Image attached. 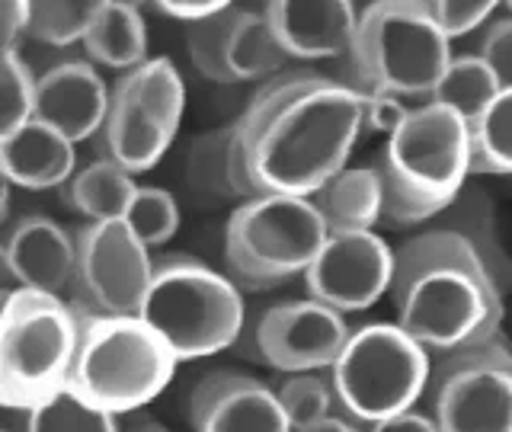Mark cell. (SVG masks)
I'll return each instance as SVG.
<instances>
[{
    "label": "cell",
    "instance_id": "1",
    "mask_svg": "<svg viewBox=\"0 0 512 432\" xmlns=\"http://www.w3.org/2000/svg\"><path fill=\"white\" fill-rule=\"evenodd\" d=\"M362 135V96L346 80L288 68L231 125V183L244 199H311Z\"/></svg>",
    "mask_w": 512,
    "mask_h": 432
},
{
    "label": "cell",
    "instance_id": "2",
    "mask_svg": "<svg viewBox=\"0 0 512 432\" xmlns=\"http://www.w3.org/2000/svg\"><path fill=\"white\" fill-rule=\"evenodd\" d=\"M388 295L397 327L429 356L500 333L503 295L487 260L455 228H429L394 250Z\"/></svg>",
    "mask_w": 512,
    "mask_h": 432
},
{
    "label": "cell",
    "instance_id": "3",
    "mask_svg": "<svg viewBox=\"0 0 512 432\" xmlns=\"http://www.w3.org/2000/svg\"><path fill=\"white\" fill-rule=\"evenodd\" d=\"M381 221L413 228L442 215L471 176V125L436 103L410 106L375 160Z\"/></svg>",
    "mask_w": 512,
    "mask_h": 432
},
{
    "label": "cell",
    "instance_id": "4",
    "mask_svg": "<svg viewBox=\"0 0 512 432\" xmlns=\"http://www.w3.org/2000/svg\"><path fill=\"white\" fill-rule=\"evenodd\" d=\"M77 314L68 391L112 416L132 413L167 388L176 359L141 317Z\"/></svg>",
    "mask_w": 512,
    "mask_h": 432
},
{
    "label": "cell",
    "instance_id": "5",
    "mask_svg": "<svg viewBox=\"0 0 512 432\" xmlns=\"http://www.w3.org/2000/svg\"><path fill=\"white\" fill-rule=\"evenodd\" d=\"M138 317L148 324L176 362H192L237 343L244 330L240 288L192 256H170L154 266Z\"/></svg>",
    "mask_w": 512,
    "mask_h": 432
},
{
    "label": "cell",
    "instance_id": "6",
    "mask_svg": "<svg viewBox=\"0 0 512 432\" xmlns=\"http://www.w3.org/2000/svg\"><path fill=\"white\" fill-rule=\"evenodd\" d=\"M77 314L64 298L13 288L0 295V407L32 410L68 388Z\"/></svg>",
    "mask_w": 512,
    "mask_h": 432
},
{
    "label": "cell",
    "instance_id": "7",
    "mask_svg": "<svg viewBox=\"0 0 512 432\" xmlns=\"http://www.w3.org/2000/svg\"><path fill=\"white\" fill-rule=\"evenodd\" d=\"M352 90H388L404 100H429L452 61V48L432 26L420 0H388L359 13L352 42Z\"/></svg>",
    "mask_w": 512,
    "mask_h": 432
},
{
    "label": "cell",
    "instance_id": "8",
    "mask_svg": "<svg viewBox=\"0 0 512 432\" xmlns=\"http://www.w3.org/2000/svg\"><path fill=\"white\" fill-rule=\"evenodd\" d=\"M327 372L336 413L368 429L416 407V400L426 394L429 352L397 324H365L349 330Z\"/></svg>",
    "mask_w": 512,
    "mask_h": 432
},
{
    "label": "cell",
    "instance_id": "9",
    "mask_svg": "<svg viewBox=\"0 0 512 432\" xmlns=\"http://www.w3.org/2000/svg\"><path fill=\"white\" fill-rule=\"evenodd\" d=\"M327 228L311 199L256 196L231 215L224 228L228 279L247 288H269L292 276H304Z\"/></svg>",
    "mask_w": 512,
    "mask_h": 432
},
{
    "label": "cell",
    "instance_id": "10",
    "mask_svg": "<svg viewBox=\"0 0 512 432\" xmlns=\"http://www.w3.org/2000/svg\"><path fill=\"white\" fill-rule=\"evenodd\" d=\"M186 109V87L170 58H148L125 71L109 90V109L96 132L106 160L128 173L151 170L176 138Z\"/></svg>",
    "mask_w": 512,
    "mask_h": 432
},
{
    "label": "cell",
    "instance_id": "11",
    "mask_svg": "<svg viewBox=\"0 0 512 432\" xmlns=\"http://www.w3.org/2000/svg\"><path fill=\"white\" fill-rule=\"evenodd\" d=\"M426 400L439 432H512V349L496 333L429 356Z\"/></svg>",
    "mask_w": 512,
    "mask_h": 432
},
{
    "label": "cell",
    "instance_id": "12",
    "mask_svg": "<svg viewBox=\"0 0 512 432\" xmlns=\"http://www.w3.org/2000/svg\"><path fill=\"white\" fill-rule=\"evenodd\" d=\"M74 304L80 314L138 317L148 292L154 263L141 240L125 221H90L77 234Z\"/></svg>",
    "mask_w": 512,
    "mask_h": 432
},
{
    "label": "cell",
    "instance_id": "13",
    "mask_svg": "<svg viewBox=\"0 0 512 432\" xmlns=\"http://www.w3.org/2000/svg\"><path fill=\"white\" fill-rule=\"evenodd\" d=\"M349 336L343 314L314 298L272 304L253 324V359L285 375L327 372Z\"/></svg>",
    "mask_w": 512,
    "mask_h": 432
},
{
    "label": "cell",
    "instance_id": "14",
    "mask_svg": "<svg viewBox=\"0 0 512 432\" xmlns=\"http://www.w3.org/2000/svg\"><path fill=\"white\" fill-rule=\"evenodd\" d=\"M394 250L375 231L327 234L311 266L304 269L308 298L327 304L336 314H356L391 288Z\"/></svg>",
    "mask_w": 512,
    "mask_h": 432
},
{
    "label": "cell",
    "instance_id": "15",
    "mask_svg": "<svg viewBox=\"0 0 512 432\" xmlns=\"http://www.w3.org/2000/svg\"><path fill=\"white\" fill-rule=\"evenodd\" d=\"M189 420L196 432H292L276 391L234 372H215L196 384Z\"/></svg>",
    "mask_w": 512,
    "mask_h": 432
},
{
    "label": "cell",
    "instance_id": "16",
    "mask_svg": "<svg viewBox=\"0 0 512 432\" xmlns=\"http://www.w3.org/2000/svg\"><path fill=\"white\" fill-rule=\"evenodd\" d=\"M106 109L109 87L87 61H61L32 84V119L55 128L71 144L100 132Z\"/></svg>",
    "mask_w": 512,
    "mask_h": 432
},
{
    "label": "cell",
    "instance_id": "17",
    "mask_svg": "<svg viewBox=\"0 0 512 432\" xmlns=\"http://www.w3.org/2000/svg\"><path fill=\"white\" fill-rule=\"evenodd\" d=\"M263 13L292 61L343 58L356 42L359 10L346 0H276Z\"/></svg>",
    "mask_w": 512,
    "mask_h": 432
},
{
    "label": "cell",
    "instance_id": "18",
    "mask_svg": "<svg viewBox=\"0 0 512 432\" xmlns=\"http://www.w3.org/2000/svg\"><path fill=\"white\" fill-rule=\"evenodd\" d=\"M7 260L16 288L61 298L74 282L77 244L74 237L45 215H26L7 237Z\"/></svg>",
    "mask_w": 512,
    "mask_h": 432
},
{
    "label": "cell",
    "instance_id": "19",
    "mask_svg": "<svg viewBox=\"0 0 512 432\" xmlns=\"http://www.w3.org/2000/svg\"><path fill=\"white\" fill-rule=\"evenodd\" d=\"M77 151L74 144L36 119L23 122L16 132L0 141V170L10 186L52 189L64 186L74 176Z\"/></svg>",
    "mask_w": 512,
    "mask_h": 432
},
{
    "label": "cell",
    "instance_id": "20",
    "mask_svg": "<svg viewBox=\"0 0 512 432\" xmlns=\"http://www.w3.org/2000/svg\"><path fill=\"white\" fill-rule=\"evenodd\" d=\"M311 205L327 234L375 231L381 224V186L375 167H343L314 192Z\"/></svg>",
    "mask_w": 512,
    "mask_h": 432
},
{
    "label": "cell",
    "instance_id": "21",
    "mask_svg": "<svg viewBox=\"0 0 512 432\" xmlns=\"http://www.w3.org/2000/svg\"><path fill=\"white\" fill-rule=\"evenodd\" d=\"M84 48L93 61L106 68L132 71L148 58V32H144L141 10L122 0H100L93 13V23L84 36Z\"/></svg>",
    "mask_w": 512,
    "mask_h": 432
},
{
    "label": "cell",
    "instance_id": "22",
    "mask_svg": "<svg viewBox=\"0 0 512 432\" xmlns=\"http://www.w3.org/2000/svg\"><path fill=\"white\" fill-rule=\"evenodd\" d=\"M288 58L272 32L263 7L234 13L228 32V71L231 80H272L288 71Z\"/></svg>",
    "mask_w": 512,
    "mask_h": 432
},
{
    "label": "cell",
    "instance_id": "23",
    "mask_svg": "<svg viewBox=\"0 0 512 432\" xmlns=\"http://www.w3.org/2000/svg\"><path fill=\"white\" fill-rule=\"evenodd\" d=\"M135 180L132 173L122 170L119 164L100 157L87 164L84 170H77L68 183H64V199L71 208H77L80 215H87L90 221H122L128 205L135 199Z\"/></svg>",
    "mask_w": 512,
    "mask_h": 432
},
{
    "label": "cell",
    "instance_id": "24",
    "mask_svg": "<svg viewBox=\"0 0 512 432\" xmlns=\"http://www.w3.org/2000/svg\"><path fill=\"white\" fill-rule=\"evenodd\" d=\"M496 96H500V84H496L493 71L471 52V55H461V58L452 55L445 74L439 77V84L429 93L426 103L452 109L458 119L474 125L480 116H484L487 106L496 100Z\"/></svg>",
    "mask_w": 512,
    "mask_h": 432
},
{
    "label": "cell",
    "instance_id": "25",
    "mask_svg": "<svg viewBox=\"0 0 512 432\" xmlns=\"http://www.w3.org/2000/svg\"><path fill=\"white\" fill-rule=\"evenodd\" d=\"M471 173L512 176V90H500L471 125Z\"/></svg>",
    "mask_w": 512,
    "mask_h": 432
},
{
    "label": "cell",
    "instance_id": "26",
    "mask_svg": "<svg viewBox=\"0 0 512 432\" xmlns=\"http://www.w3.org/2000/svg\"><path fill=\"white\" fill-rule=\"evenodd\" d=\"M100 0H42L26 10V36L42 45H74L84 42Z\"/></svg>",
    "mask_w": 512,
    "mask_h": 432
},
{
    "label": "cell",
    "instance_id": "27",
    "mask_svg": "<svg viewBox=\"0 0 512 432\" xmlns=\"http://www.w3.org/2000/svg\"><path fill=\"white\" fill-rule=\"evenodd\" d=\"M26 432H119L116 416L90 407L74 391H58L29 410Z\"/></svg>",
    "mask_w": 512,
    "mask_h": 432
},
{
    "label": "cell",
    "instance_id": "28",
    "mask_svg": "<svg viewBox=\"0 0 512 432\" xmlns=\"http://www.w3.org/2000/svg\"><path fill=\"white\" fill-rule=\"evenodd\" d=\"M189 186L208 199V205H218L224 196H237L231 183V125L192 144Z\"/></svg>",
    "mask_w": 512,
    "mask_h": 432
},
{
    "label": "cell",
    "instance_id": "29",
    "mask_svg": "<svg viewBox=\"0 0 512 432\" xmlns=\"http://www.w3.org/2000/svg\"><path fill=\"white\" fill-rule=\"evenodd\" d=\"M237 7H224L221 13L208 16L202 23L186 26V52L192 68H196L205 80L215 84H234L228 71V32L234 23Z\"/></svg>",
    "mask_w": 512,
    "mask_h": 432
},
{
    "label": "cell",
    "instance_id": "30",
    "mask_svg": "<svg viewBox=\"0 0 512 432\" xmlns=\"http://www.w3.org/2000/svg\"><path fill=\"white\" fill-rule=\"evenodd\" d=\"M272 391L279 397V407L285 413L288 426H292V432L308 429L320 420H327L330 413H336L330 381L317 372L285 375Z\"/></svg>",
    "mask_w": 512,
    "mask_h": 432
},
{
    "label": "cell",
    "instance_id": "31",
    "mask_svg": "<svg viewBox=\"0 0 512 432\" xmlns=\"http://www.w3.org/2000/svg\"><path fill=\"white\" fill-rule=\"evenodd\" d=\"M144 247H160L180 228V205L167 189L157 186H138L132 205L122 218Z\"/></svg>",
    "mask_w": 512,
    "mask_h": 432
},
{
    "label": "cell",
    "instance_id": "32",
    "mask_svg": "<svg viewBox=\"0 0 512 432\" xmlns=\"http://www.w3.org/2000/svg\"><path fill=\"white\" fill-rule=\"evenodd\" d=\"M32 84L36 77L16 55V48H0V141L32 119Z\"/></svg>",
    "mask_w": 512,
    "mask_h": 432
},
{
    "label": "cell",
    "instance_id": "33",
    "mask_svg": "<svg viewBox=\"0 0 512 432\" xmlns=\"http://www.w3.org/2000/svg\"><path fill=\"white\" fill-rule=\"evenodd\" d=\"M423 10L432 26L442 32V39L452 42L484 29L493 20L496 4L490 0H432V4H423Z\"/></svg>",
    "mask_w": 512,
    "mask_h": 432
},
{
    "label": "cell",
    "instance_id": "34",
    "mask_svg": "<svg viewBox=\"0 0 512 432\" xmlns=\"http://www.w3.org/2000/svg\"><path fill=\"white\" fill-rule=\"evenodd\" d=\"M474 55L493 71L500 90H512V16H493V20L480 29V39Z\"/></svg>",
    "mask_w": 512,
    "mask_h": 432
},
{
    "label": "cell",
    "instance_id": "35",
    "mask_svg": "<svg viewBox=\"0 0 512 432\" xmlns=\"http://www.w3.org/2000/svg\"><path fill=\"white\" fill-rule=\"evenodd\" d=\"M362 96V132H378L388 138L407 119L410 103L388 90H359Z\"/></svg>",
    "mask_w": 512,
    "mask_h": 432
},
{
    "label": "cell",
    "instance_id": "36",
    "mask_svg": "<svg viewBox=\"0 0 512 432\" xmlns=\"http://www.w3.org/2000/svg\"><path fill=\"white\" fill-rule=\"evenodd\" d=\"M228 4H221V0H173V4H157L160 13H167L170 20L183 23V26H192V23H202L208 16L221 13Z\"/></svg>",
    "mask_w": 512,
    "mask_h": 432
},
{
    "label": "cell",
    "instance_id": "37",
    "mask_svg": "<svg viewBox=\"0 0 512 432\" xmlns=\"http://www.w3.org/2000/svg\"><path fill=\"white\" fill-rule=\"evenodd\" d=\"M26 0H4L0 4V48H16L26 32Z\"/></svg>",
    "mask_w": 512,
    "mask_h": 432
},
{
    "label": "cell",
    "instance_id": "38",
    "mask_svg": "<svg viewBox=\"0 0 512 432\" xmlns=\"http://www.w3.org/2000/svg\"><path fill=\"white\" fill-rule=\"evenodd\" d=\"M365 432H439L436 423H432L429 413H420V410H404V413H394L388 420H378L372 423Z\"/></svg>",
    "mask_w": 512,
    "mask_h": 432
},
{
    "label": "cell",
    "instance_id": "39",
    "mask_svg": "<svg viewBox=\"0 0 512 432\" xmlns=\"http://www.w3.org/2000/svg\"><path fill=\"white\" fill-rule=\"evenodd\" d=\"M295 432H365V429L359 423H352L343 413H330L327 420H320L308 429H295Z\"/></svg>",
    "mask_w": 512,
    "mask_h": 432
},
{
    "label": "cell",
    "instance_id": "40",
    "mask_svg": "<svg viewBox=\"0 0 512 432\" xmlns=\"http://www.w3.org/2000/svg\"><path fill=\"white\" fill-rule=\"evenodd\" d=\"M16 288V279H13V269H10V260H7V247L0 244V295H7Z\"/></svg>",
    "mask_w": 512,
    "mask_h": 432
},
{
    "label": "cell",
    "instance_id": "41",
    "mask_svg": "<svg viewBox=\"0 0 512 432\" xmlns=\"http://www.w3.org/2000/svg\"><path fill=\"white\" fill-rule=\"evenodd\" d=\"M119 432H170V429L160 426L157 420H148V416H135V420L128 423L125 429H119Z\"/></svg>",
    "mask_w": 512,
    "mask_h": 432
},
{
    "label": "cell",
    "instance_id": "42",
    "mask_svg": "<svg viewBox=\"0 0 512 432\" xmlns=\"http://www.w3.org/2000/svg\"><path fill=\"white\" fill-rule=\"evenodd\" d=\"M7 205H10V180L4 176V170H0V221L7 218Z\"/></svg>",
    "mask_w": 512,
    "mask_h": 432
},
{
    "label": "cell",
    "instance_id": "43",
    "mask_svg": "<svg viewBox=\"0 0 512 432\" xmlns=\"http://www.w3.org/2000/svg\"><path fill=\"white\" fill-rule=\"evenodd\" d=\"M506 13H509V16H512V4H506Z\"/></svg>",
    "mask_w": 512,
    "mask_h": 432
},
{
    "label": "cell",
    "instance_id": "44",
    "mask_svg": "<svg viewBox=\"0 0 512 432\" xmlns=\"http://www.w3.org/2000/svg\"><path fill=\"white\" fill-rule=\"evenodd\" d=\"M0 432H7V429H0Z\"/></svg>",
    "mask_w": 512,
    "mask_h": 432
}]
</instances>
